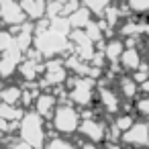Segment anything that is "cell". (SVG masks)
<instances>
[{"instance_id":"1","label":"cell","mask_w":149,"mask_h":149,"mask_svg":"<svg viewBox=\"0 0 149 149\" xmlns=\"http://www.w3.org/2000/svg\"><path fill=\"white\" fill-rule=\"evenodd\" d=\"M19 139L31 145L33 149H45L49 141V123L35 110H27L25 118L21 120Z\"/></svg>"},{"instance_id":"2","label":"cell","mask_w":149,"mask_h":149,"mask_svg":"<svg viewBox=\"0 0 149 149\" xmlns=\"http://www.w3.org/2000/svg\"><path fill=\"white\" fill-rule=\"evenodd\" d=\"M65 88L70 92V100L78 110L84 108H92L98 100V82H94L92 78H78V76H70V80L65 82Z\"/></svg>"},{"instance_id":"3","label":"cell","mask_w":149,"mask_h":149,"mask_svg":"<svg viewBox=\"0 0 149 149\" xmlns=\"http://www.w3.org/2000/svg\"><path fill=\"white\" fill-rule=\"evenodd\" d=\"M51 129L59 135V137H74L78 135L80 131V125H82V116H80V110L74 106V104H65V106H59L51 118Z\"/></svg>"},{"instance_id":"4","label":"cell","mask_w":149,"mask_h":149,"mask_svg":"<svg viewBox=\"0 0 149 149\" xmlns=\"http://www.w3.org/2000/svg\"><path fill=\"white\" fill-rule=\"evenodd\" d=\"M0 23L2 29H19L25 23H29L21 2L15 0H0Z\"/></svg>"},{"instance_id":"5","label":"cell","mask_w":149,"mask_h":149,"mask_svg":"<svg viewBox=\"0 0 149 149\" xmlns=\"http://www.w3.org/2000/svg\"><path fill=\"white\" fill-rule=\"evenodd\" d=\"M106 131H108V123L102 118H92V120H82L78 137L92 141L96 145H104L106 143Z\"/></svg>"},{"instance_id":"6","label":"cell","mask_w":149,"mask_h":149,"mask_svg":"<svg viewBox=\"0 0 149 149\" xmlns=\"http://www.w3.org/2000/svg\"><path fill=\"white\" fill-rule=\"evenodd\" d=\"M123 145L137 147V149H149V120L139 118L135 127L123 135Z\"/></svg>"},{"instance_id":"7","label":"cell","mask_w":149,"mask_h":149,"mask_svg":"<svg viewBox=\"0 0 149 149\" xmlns=\"http://www.w3.org/2000/svg\"><path fill=\"white\" fill-rule=\"evenodd\" d=\"M116 90H118L123 102H137V100L141 98L139 84H137V82L133 80V76H129V74H125V76L118 78V82H116Z\"/></svg>"},{"instance_id":"8","label":"cell","mask_w":149,"mask_h":149,"mask_svg":"<svg viewBox=\"0 0 149 149\" xmlns=\"http://www.w3.org/2000/svg\"><path fill=\"white\" fill-rule=\"evenodd\" d=\"M59 108V100H57V96L55 94H51V92H43L41 96H39V100H37V104H35V112L37 114H41L47 123H51V118H53V114H55V110Z\"/></svg>"},{"instance_id":"9","label":"cell","mask_w":149,"mask_h":149,"mask_svg":"<svg viewBox=\"0 0 149 149\" xmlns=\"http://www.w3.org/2000/svg\"><path fill=\"white\" fill-rule=\"evenodd\" d=\"M21 6H23L27 19L35 25L47 19V2H43V0H23Z\"/></svg>"},{"instance_id":"10","label":"cell","mask_w":149,"mask_h":149,"mask_svg":"<svg viewBox=\"0 0 149 149\" xmlns=\"http://www.w3.org/2000/svg\"><path fill=\"white\" fill-rule=\"evenodd\" d=\"M143 63H145V57H143V51L141 49H127L125 55L120 57V68L129 76L135 74V72H139L143 68Z\"/></svg>"},{"instance_id":"11","label":"cell","mask_w":149,"mask_h":149,"mask_svg":"<svg viewBox=\"0 0 149 149\" xmlns=\"http://www.w3.org/2000/svg\"><path fill=\"white\" fill-rule=\"evenodd\" d=\"M127 51V45H125V39L123 37H112L106 41L104 45V55L108 59V65L110 63H120V57L125 55Z\"/></svg>"},{"instance_id":"12","label":"cell","mask_w":149,"mask_h":149,"mask_svg":"<svg viewBox=\"0 0 149 149\" xmlns=\"http://www.w3.org/2000/svg\"><path fill=\"white\" fill-rule=\"evenodd\" d=\"M0 100L2 104H10V106H21L23 100V84H4V88L0 90Z\"/></svg>"},{"instance_id":"13","label":"cell","mask_w":149,"mask_h":149,"mask_svg":"<svg viewBox=\"0 0 149 149\" xmlns=\"http://www.w3.org/2000/svg\"><path fill=\"white\" fill-rule=\"evenodd\" d=\"M68 19H70V23H72V27H74V29H82V31H84V29L94 21V15L90 13V8H88V6H84V4H82V6H80L72 17H68Z\"/></svg>"},{"instance_id":"14","label":"cell","mask_w":149,"mask_h":149,"mask_svg":"<svg viewBox=\"0 0 149 149\" xmlns=\"http://www.w3.org/2000/svg\"><path fill=\"white\" fill-rule=\"evenodd\" d=\"M27 110L23 106H10V104H0V120L6 123H21L25 118Z\"/></svg>"},{"instance_id":"15","label":"cell","mask_w":149,"mask_h":149,"mask_svg":"<svg viewBox=\"0 0 149 149\" xmlns=\"http://www.w3.org/2000/svg\"><path fill=\"white\" fill-rule=\"evenodd\" d=\"M139 118H137V114H127V112H120L118 116H114V120H112V125L125 135V133H129L133 127H135V123H137Z\"/></svg>"},{"instance_id":"16","label":"cell","mask_w":149,"mask_h":149,"mask_svg":"<svg viewBox=\"0 0 149 149\" xmlns=\"http://www.w3.org/2000/svg\"><path fill=\"white\" fill-rule=\"evenodd\" d=\"M127 4H129V10L133 13V17H137V19L149 17V0H131Z\"/></svg>"},{"instance_id":"17","label":"cell","mask_w":149,"mask_h":149,"mask_svg":"<svg viewBox=\"0 0 149 149\" xmlns=\"http://www.w3.org/2000/svg\"><path fill=\"white\" fill-rule=\"evenodd\" d=\"M135 112L137 116H141L143 120H149V96H141L135 102Z\"/></svg>"},{"instance_id":"18","label":"cell","mask_w":149,"mask_h":149,"mask_svg":"<svg viewBox=\"0 0 149 149\" xmlns=\"http://www.w3.org/2000/svg\"><path fill=\"white\" fill-rule=\"evenodd\" d=\"M4 149H33L31 145H27L25 141H21V139H17V141H13L10 145H6Z\"/></svg>"},{"instance_id":"19","label":"cell","mask_w":149,"mask_h":149,"mask_svg":"<svg viewBox=\"0 0 149 149\" xmlns=\"http://www.w3.org/2000/svg\"><path fill=\"white\" fill-rule=\"evenodd\" d=\"M141 51H143V57H145V61L149 63V41H147V39H145V45H143V49H141Z\"/></svg>"},{"instance_id":"20","label":"cell","mask_w":149,"mask_h":149,"mask_svg":"<svg viewBox=\"0 0 149 149\" xmlns=\"http://www.w3.org/2000/svg\"><path fill=\"white\" fill-rule=\"evenodd\" d=\"M102 149H123V145H114V143H104Z\"/></svg>"}]
</instances>
